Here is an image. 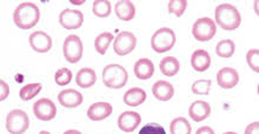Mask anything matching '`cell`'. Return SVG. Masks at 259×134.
<instances>
[{
  "label": "cell",
  "mask_w": 259,
  "mask_h": 134,
  "mask_svg": "<svg viewBox=\"0 0 259 134\" xmlns=\"http://www.w3.org/2000/svg\"><path fill=\"white\" fill-rule=\"evenodd\" d=\"M40 11L33 3L25 2L18 5L13 13V21L21 30H30L39 23Z\"/></svg>",
  "instance_id": "1"
},
{
  "label": "cell",
  "mask_w": 259,
  "mask_h": 134,
  "mask_svg": "<svg viewBox=\"0 0 259 134\" xmlns=\"http://www.w3.org/2000/svg\"><path fill=\"white\" fill-rule=\"evenodd\" d=\"M215 23L225 31L237 30L242 23L238 10L231 4H221L215 7Z\"/></svg>",
  "instance_id": "2"
},
{
  "label": "cell",
  "mask_w": 259,
  "mask_h": 134,
  "mask_svg": "<svg viewBox=\"0 0 259 134\" xmlns=\"http://www.w3.org/2000/svg\"><path fill=\"white\" fill-rule=\"evenodd\" d=\"M128 73L123 66L118 64L107 65L103 70V82L106 87L119 90L127 84Z\"/></svg>",
  "instance_id": "3"
},
{
  "label": "cell",
  "mask_w": 259,
  "mask_h": 134,
  "mask_svg": "<svg viewBox=\"0 0 259 134\" xmlns=\"http://www.w3.org/2000/svg\"><path fill=\"white\" fill-rule=\"evenodd\" d=\"M176 44V34L168 27H161L151 38V47L154 52L164 53L174 49Z\"/></svg>",
  "instance_id": "4"
},
{
  "label": "cell",
  "mask_w": 259,
  "mask_h": 134,
  "mask_svg": "<svg viewBox=\"0 0 259 134\" xmlns=\"http://www.w3.org/2000/svg\"><path fill=\"white\" fill-rule=\"evenodd\" d=\"M30 127V118L23 110L11 111L6 117V129L11 134H23Z\"/></svg>",
  "instance_id": "5"
},
{
  "label": "cell",
  "mask_w": 259,
  "mask_h": 134,
  "mask_svg": "<svg viewBox=\"0 0 259 134\" xmlns=\"http://www.w3.org/2000/svg\"><path fill=\"white\" fill-rule=\"evenodd\" d=\"M217 33V26L211 18H199L192 26V35L197 41H210Z\"/></svg>",
  "instance_id": "6"
},
{
  "label": "cell",
  "mask_w": 259,
  "mask_h": 134,
  "mask_svg": "<svg viewBox=\"0 0 259 134\" xmlns=\"http://www.w3.org/2000/svg\"><path fill=\"white\" fill-rule=\"evenodd\" d=\"M64 57L70 64H77L79 60L82 58V52H84V47H82V41L78 35L71 34L65 39L64 45Z\"/></svg>",
  "instance_id": "7"
},
{
  "label": "cell",
  "mask_w": 259,
  "mask_h": 134,
  "mask_svg": "<svg viewBox=\"0 0 259 134\" xmlns=\"http://www.w3.org/2000/svg\"><path fill=\"white\" fill-rule=\"evenodd\" d=\"M137 46V38L132 32L123 31L117 35L113 41V50L118 56L130 54Z\"/></svg>",
  "instance_id": "8"
},
{
  "label": "cell",
  "mask_w": 259,
  "mask_h": 134,
  "mask_svg": "<svg viewBox=\"0 0 259 134\" xmlns=\"http://www.w3.org/2000/svg\"><path fill=\"white\" fill-rule=\"evenodd\" d=\"M33 113L35 118L41 121H50L55 119L57 114V107L52 100L42 98L35 101L33 105Z\"/></svg>",
  "instance_id": "9"
},
{
  "label": "cell",
  "mask_w": 259,
  "mask_h": 134,
  "mask_svg": "<svg viewBox=\"0 0 259 134\" xmlns=\"http://www.w3.org/2000/svg\"><path fill=\"white\" fill-rule=\"evenodd\" d=\"M59 23L66 30H77L84 23V14L80 11L66 9L59 14Z\"/></svg>",
  "instance_id": "10"
},
{
  "label": "cell",
  "mask_w": 259,
  "mask_h": 134,
  "mask_svg": "<svg viewBox=\"0 0 259 134\" xmlns=\"http://www.w3.org/2000/svg\"><path fill=\"white\" fill-rule=\"evenodd\" d=\"M28 40H30V45L33 51L38 53H46L52 49L51 37L42 31H37L31 33Z\"/></svg>",
  "instance_id": "11"
},
{
  "label": "cell",
  "mask_w": 259,
  "mask_h": 134,
  "mask_svg": "<svg viewBox=\"0 0 259 134\" xmlns=\"http://www.w3.org/2000/svg\"><path fill=\"white\" fill-rule=\"evenodd\" d=\"M140 121H142V117H140L139 113L133 111H126L121 113L118 118V127L123 132L131 133L137 129Z\"/></svg>",
  "instance_id": "12"
},
{
  "label": "cell",
  "mask_w": 259,
  "mask_h": 134,
  "mask_svg": "<svg viewBox=\"0 0 259 134\" xmlns=\"http://www.w3.org/2000/svg\"><path fill=\"white\" fill-rule=\"evenodd\" d=\"M217 82L222 88H233L239 82V74L232 67H224L217 73Z\"/></svg>",
  "instance_id": "13"
},
{
  "label": "cell",
  "mask_w": 259,
  "mask_h": 134,
  "mask_svg": "<svg viewBox=\"0 0 259 134\" xmlns=\"http://www.w3.org/2000/svg\"><path fill=\"white\" fill-rule=\"evenodd\" d=\"M59 104L66 108H74L80 106L84 101L81 93L75 90H64L58 94Z\"/></svg>",
  "instance_id": "14"
},
{
  "label": "cell",
  "mask_w": 259,
  "mask_h": 134,
  "mask_svg": "<svg viewBox=\"0 0 259 134\" xmlns=\"http://www.w3.org/2000/svg\"><path fill=\"white\" fill-rule=\"evenodd\" d=\"M211 113L210 104L203 100H197L191 104L189 108V115L193 121L199 122L208 118Z\"/></svg>",
  "instance_id": "15"
},
{
  "label": "cell",
  "mask_w": 259,
  "mask_h": 134,
  "mask_svg": "<svg viewBox=\"0 0 259 134\" xmlns=\"http://www.w3.org/2000/svg\"><path fill=\"white\" fill-rule=\"evenodd\" d=\"M112 113V106L109 103H96L88 110V117L93 121H100L109 118Z\"/></svg>",
  "instance_id": "16"
},
{
  "label": "cell",
  "mask_w": 259,
  "mask_h": 134,
  "mask_svg": "<svg viewBox=\"0 0 259 134\" xmlns=\"http://www.w3.org/2000/svg\"><path fill=\"white\" fill-rule=\"evenodd\" d=\"M114 12H116V16L120 20H132L136 16L135 4L130 2V0H120V2H117L116 5H114Z\"/></svg>",
  "instance_id": "17"
},
{
  "label": "cell",
  "mask_w": 259,
  "mask_h": 134,
  "mask_svg": "<svg viewBox=\"0 0 259 134\" xmlns=\"http://www.w3.org/2000/svg\"><path fill=\"white\" fill-rule=\"evenodd\" d=\"M133 71H135L136 77L140 79V80H147V79H150L154 73V65L150 59L143 58V59H139L135 64Z\"/></svg>",
  "instance_id": "18"
},
{
  "label": "cell",
  "mask_w": 259,
  "mask_h": 134,
  "mask_svg": "<svg viewBox=\"0 0 259 134\" xmlns=\"http://www.w3.org/2000/svg\"><path fill=\"white\" fill-rule=\"evenodd\" d=\"M191 65L197 72H205L211 65V58L206 51L197 50L191 56Z\"/></svg>",
  "instance_id": "19"
},
{
  "label": "cell",
  "mask_w": 259,
  "mask_h": 134,
  "mask_svg": "<svg viewBox=\"0 0 259 134\" xmlns=\"http://www.w3.org/2000/svg\"><path fill=\"white\" fill-rule=\"evenodd\" d=\"M152 93L154 98L160 101H168L175 96V88L170 82L159 80L152 86Z\"/></svg>",
  "instance_id": "20"
},
{
  "label": "cell",
  "mask_w": 259,
  "mask_h": 134,
  "mask_svg": "<svg viewBox=\"0 0 259 134\" xmlns=\"http://www.w3.org/2000/svg\"><path fill=\"white\" fill-rule=\"evenodd\" d=\"M96 81L97 74L95 70H92V68H81V70L78 71L77 75H75V82L81 88H90L91 86L96 84Z\"/></svg>",
  "instance_id": "21"
},
{
  "label": "cell",
  "mask_w": 259,
  "mask_h": 134,
  "mask_svg": "<svg viewBox=\"0 0 259 134\" xmlns=\"http://www.w3.org/2000/svg\"><path fill=\"white\" fill-rule=\"evenodd\" d=\"M124 103L127 106L137 107L139 105H142L144 101L146 100V93L145 91L140 87H133L130 88L126 93L124 94Z\"/></svg>",
  "instance_id": "22"
},
{
  "label": "cell",
  "mask_w": 259,
  "mask_h": 134,
  "mask_svg": "<svg viewBox=\"0 0 259 134\" xmlns=\"http://www.w3.org/2000/svg\"><path fill=\"white\" fill-rule=\"evenodd\" d=\"M160 72L166 77H175L181 70V63L175 57H165L160 60Z\"/></svg>",
  "instance_id": "23"
},
{
  "label": "cell",
  "mask_w": 259,
  "mask_h": 134,
  "mask_svg": "<svg viewBox=\"0 0 259 134\" xmlns=\"http://www.w3.org/2000/svg\"><path fill=\"white\" fill-rule=\"evenodd\" d=\"M113 39L114 37L111 32H104V33L99 34L95 40V49L97 52L104 56L111 45V41H113Z\"/></svg>",
  "instance_id": "24"
},
{
  "label": "cell",
  "mask_w": 259,
  "mask_h": 134,
  "mask_svg": "<svg viewBox=\"0 0 259 134\" xmlns=\"http://www.w3.org/2000/svg\"><path fill=\"white\" fill-rule=\"evenodd\" d=\"M170 132L171 134H191V125L185 118H176L170 125Z\"/></svg>",
  "instance_id": "25"
},
{
  "label": "cell",
  "mask_w": 259,
  "mask_h": 134,
  "mask_svg": "<svg viewBox=\"0 0 259 134\" xmlns=\"http://www.w3.org/2000/svg\"><path fill=\"white\" fill-rule=\"evenodd\" d=\"M236 45L231 39H225V40L219 41L215 47V53L221 58H231L235 54Z\"/></svg>",
  "instance_id": "26"
},
{
  "label": "cell",
  "mask_w": 259,
  "mask_h": 134,
  "mask_svg": "<svg viewBox=\"0 0 259 134\" xmlns=\"http://www.w3.org/2000/svg\"><path fill=\"white\" fill-rule=\"evenodd\" d=\"M111 3L109 0H96L93 2L92 12L98 18H106L111 14Z\"/></svg>",
  "instance_id": "27"
},
{
  "label": "cell",
  "mask_w": 259,
  "mask_h": 134,
  "mask_svg": "<svg viewBox=\"0 0 259 134\" xmlns=\"http://www.w3.org/2000/svg\"><path fill=\"white\" fill-rule=\"evenodd\" d=\"M41 88H42V86H41V84H39V82L25 85L23 88H20V92H19L20 99L24 101H28V100L33 99L37 94L40 93Z\"/></svg>",
  "instance_id": "28"
},
{
  "label": "cell",
  "mask_w": 259,
  "mask_h": 134,
  "mask_svg": "<svg viewBox=\"0 0 259 134\" xmlns=\"http://www.w3.org/2000/svg\"><path fill=\"white\" fill-rule=\"evenodd\" d=\"M186 7H188V2L186 0H171L167 4L168 13L175 14L178 18L184 14Z\"/></svg>",
  "instance_id": "29"
},
{
  "label": "cell",
  "mask_w": 259,
  "mask_h": 134,
  "mask_svg": "<svg viewBox=\"0 0 259 134\" xmlns=\"http://www.w3.org/2000/svg\"><path fill=\"white\" fill-rule=\"evenodd\" d=\"M211 88V80H205V79H201V80H197L192 84L191 91L194 94H198V96H207L210 93Z\"/></svg>",
  "instance_id": "30"
},
{
  "label": "cell",
  "mask_w": 259,
  "mask_h": 134,
  "mask_svg": "<svg viewBox=\"0 0 259 134\" xmlns=\"http://www.w3.org/2000/svg\"><path fill=\"white\" fill-rule=\"evenodd\" d=\"M55 80L57 85L59 86H65L68 85L72 80V71L68 70V68H60L56 72L55 74Z\"/></svg>",
  "instance_id": "31"
},
{
  "label": "cell",
  "mask_w": 259,
  "mask_h": 134,
  "mask_svg": "<svg viewBox=\"0 0 259 134\" xmlns=\"http://www.w3.org/2000/svg\"><path fill=\"white\" fill-rule=\"evenodd\" d=\"M246 61L251 70L258 73L259 72V50L253 49L246 53Z\"/></svg>",
  "instance_id": "32"
},
{
  "label": "cell",
  "mask_w": 259,
  "mask_h": 134,
  "mask_svg": "<svg viewBox=\"0 0 259 134\" xmlns=\"http://www.w3.org/2000/svg\"><path fill=\"white\" fill-rule=\"evenodd\" d=\"M139 134H166L163 126L158 124H147L140 129Z\"/></svg>",
  "instance_id": "33"
},
{
  "label": "cell",
  "mask_w": 259,
  "mask_h": 134,
  "mask_svg": "<svg viewBox=\"0 0 259 134\" xmlns=\"http://www.w3.org/2000/svg\"><path fill=\"white\" fill-rule=\"evenodd\" d=\"M0 87H2V92H0V100H5L10 94V87L4 80H0Z\"/></svg>",
  "instance_id": "34"
},
{
  "label": "cell",
  "mask_w": 259,
  "mask_h": 134,
  "mask_svg": "<svg viewBox=\"0 0 259 134\" xmlns=\"http://www.w3.org/2000/svg\"><path fill=\"white\" fill-rule=\"evenodd\" d=\"M244 134H259V122L254 121L252 124H250L245 128V133Z\"/></svg>",
  "instance_id": "35"
},
{
  "label": "cell",
  "mask_w": 259,
  "mask_h": 134,
  "mask_svg": "<svg viewBox=\"0 0 259 134\" xmlns=\"http://www.w3.org/2000/svg\"><path fill=\"white\" fill-rule=\"evenodd\" d=\"M196 134H214V131L211 127H208V126H203V127L198 129Z\"/></svg>",
  "instance_id": "36"
},
{
  "label": "cell",
  "mask_w": 259,
  "mask_h": 134,
  "mask_svg": "<svg viewBox=\"0 0 259 134\" xmlns=\"http://www.w3.org/2000/svg\"><path fill=\"white\" fill-rule=\"evenodd\" d=\"M64 134H82V133L77 131V129H68V131H66Z\"/></svg>",
  "instance_id": "37"
},
{
  "label": "cell",
  "mask_w": 259,
  "mask_h": 134,
  "mask_svg": "<svg viewBox=\"0 0 259 134\" xmlns=\"http://www.w3.org/2000/svg\"><path fill=\"white\" fill-rule=\"evenodd\" d=\"M39 134H51V133H50V132H48V131H41L40 133H39Z\"/></svg>",
  "instance_id": "38"
},
{
  "label": "cell",
  "mask_w": 259,
  "mask_h": 134,
  "mask_svg": "<svg viewBox=\"0 0 259 134\" xmlns=\"http://www.w3.org/2000/svg\"><path fill=\"white\" fill-rule=\"evenodd\" d=\"M224 134H237L236 132H226V133H224Z\"/></svg>",
  "instance_id": "39"
}]
</instances>
